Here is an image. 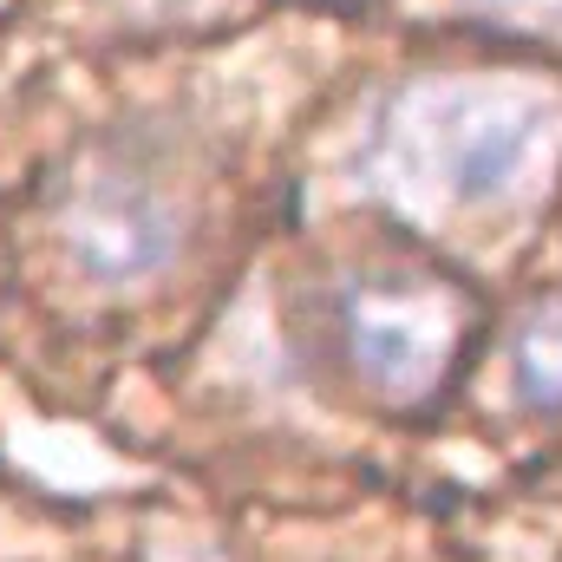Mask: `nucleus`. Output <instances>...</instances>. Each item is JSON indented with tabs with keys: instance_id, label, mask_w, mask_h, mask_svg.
Listing matches in <instances>:
<instances>
[{
	"instance_id": "1",
	"label": "nucleus",
	"mask_w": 562,
	"mask_h": 562,
	"mask_svg": "<svg viewBox=\"0 0 562 562\" xmlns=\"http://www.w3.org/2000/svg\"><path fill=\"white\" fill-rule=\"evenodd\" d=\"M562 138V105L517 79H419L380 105L367 183L413 210H497L530 190Z\"/></svg>"
},
{
	"instance_id": "2",
	"label": "nucleus",
	"mask_w": 562,
	"mask_h": 562,
	"mask_svg": "<svg viewBox=\"0 0 562 562\" xmlns=\"http://www.w3.org/2000/svg\"><path fill=\"white\" fill-rule=\"evenodd\" d=\"M340 340L367 386L419 400L464 340V301L431 276H367L340 294Z\"/></svg>"
},
{
	"instance_id": "3",
	"label": "nucleus",
	"mask_w": 562,
	"mask_h": 562,
	"mask_svg": "<svg viewBox=\"0 0 562 562\" xmlns=\"http://www.w3.org/2000/svg\"><path fill=\"white\" fill-rule=\"evenodd\" d=\"M66 249L92 281H138L170 262L177 249V210L138 183V177H105L92 183L72 216H66Z\"/></svg>"
},
{
	"instance_id": "4",
	"label": "nucleus",
	"mask_w": 562,
	"mask_h": 562,
	"mask_svg": "<svg viewBox=\"0 0 562 562\" xmlns=\"http://www.w3.org/2000/svg\"><path fill=\"white\" fill-rule=\"evenodd\" d=\"M510 367H517V393L537 413H562V294L537 301L510 340Z\"/></svg>"
},
{
	"instance_id": "5",
	"label": "nucleus",
	"mask_w": 562,
	"mask_h": 562,
	"mask_svg": "<svg viewBox=\"0 0 562 562\" xmlns=\"http://www.w3.org/2000/svg\"><path fill=\"white\" fill-rule=\"evenodd\" d=\"M477 13L491 20H510V26H537V33H562V0H471Z\"/></svg>"
}]
</instances>
